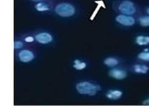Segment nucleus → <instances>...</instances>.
I'll list each match as a JSON object with an SVG mask.
<instances>
[{"label":"nucleus","instance_id":"423d86ee","mask_svg":"<svg viewBox=\"0 0 149 110\" xmlns=\"http://www.w3.org/2000/svg\"><path fill=\"white\" fill-rule=\"evenodd\" d=\"M116 21L119 23H120L122 25H125V26H132L135 23L134 19L132 16H126V15H119L116 17Z\"/></svg>","mask_w":149,"mask_h":110},{"label":"nucleus","instance_id":"aec40b11","mask_svg":"<svg viewBox=\"0 0 149 110\" xmlns=\"http://www.w3.org/2000/svg\"><path fill=\"white\" fill-rule=\"evenodd\" d=\"M31 1H33V2H43V1H45V0H31Z\"/></svg>","mask_w":149,"mask_h":110},{"label":"nucleus","instance_id":"6ab92c4d","mask_svg":"<svg viewBox=\"0 0 149 110\" xmlns=\"http://www.w3.org/2000/svg\"><path fill=\"white\" fill-rule=\"evenodd\" d=\"M142 104H143V105H149V98L148 99H147V100H145V101L143 102Z\"/></svg>","mask_w":149,"mask_h":110},{"label":"nucleus","instance_id":"a211bd4d","mask_svg":"<svg viewBox=\"0 0 149 110\" xmlns=\"http://www.w3.org/2000/svg\"><path fill=\"white\" fill-rule=\"evenodd\" d=\"M24 41L27 42V43H32L34 41V37L33 36H27L24 38Z\"/></svg>","mask_w":149,"mask_h":110},{"label":"nucleus","instance_id":"7ed1b4c3","mask_svg":"<svg viewBox=\"0 0 149 110\" xmlns=\"http://www.w3.org/2000/svg\"><path fill=\"white\" fill-rule=\"evenodd\" d=\"M119 10L122 14H126V15H128V16L133 15L136 11V9H135V6H134V3L129 1V0L123 1L119 6Z\"/></svg>","mask_w":149,"mask_h":110},{"label":"nucleus","instance_id":"9d476101","mask_svg":"<svg viewBox=\"0 0 149 110\" xmlns=\"http://www.w3.org/2000/svg\"><path fill=\"white\" fill-rule=\"evenodd\" d=\"M149 68L145 65H135L134 67V70L136 73H141V74H146L148 71Z\"/></svg>","mask_w":149,"mask_h":110},{"label":"nucleus","instance_id":"f8f14e48","mask_svg":"<svg viewBox=\"0 0 149 110\" xmlns=\"http://www.w3.org/2000/svg\"><path fill=\"white\" fill-rule=\"evenodd\" d=\"M104 63L108 66V67H114L115 65H117L119 63L118 60L115 59V58H113V57H108L107 59H105L104 61Z\"/></svg>","mask_w":149,"mask_h":110},{"label":"nucleus","instance_id":"2eb2a0df","mask_svg":"<svg viewBox=\"0 0 149 110\" xmlns=\"http://www.w3.org/2000/svg\"><path fill=\"white\" fill-rule=\"evenodd\" d=\"M140 24L143 27H148L149 26V16H142L139 19Z\"/></svg>","mask_w":149,"mask_h":110},{"label":"nucleus","instance_id":"0eeeda50","mask_svg":"<svg viewBox=\"0 0 149 110\" xmlns=\"http://www.w3.org/2000/svg\"><path fill=\"white\" fill-rule=\"evenodd\" d=\"M109 76L114 79L122 80V79H125L127 77V72L124 70H121V69H111L109 71Z\"/></svg>","mask_w":149,"mask_h":110},{"label":"nucleus","instance_id":"f3484780","mask_svg":"<svg viewBox=\"0 0 149 110\" xmlns=\"http://www.w3.org/2000/svg\"><path fill=\"white\" fill-rule=\"evenodd\" d=\"M24 46V43L20 41H15L14 43H13V47L15 50H18V49H21L22 47Z\"/></svg>","mask_w":149,"mask_h":110},{"label":"nucleus","instance_id":"1a4fd4ad","mask_svg":"<svg viewBox=\"0 0 149 110\" xmlns=\"http://www.w3.org/2000/svg\"><path fill=\"white\" fill-rule=\"evenodd\" d=\"M35 8H36V10H37L38 11H41V12H43V11H47V10H50L49 5L46 4V3H43V2L38 3L35 5Z\"/></svg>","mask_w":149,"mask_h":110},{"label":"nucleus","instance_id":"39448f33","mask_svg":"<svg viewBox=\"0 0 149 110\" xmlns=\"http://www.w3.org/2000/svg\"><path fill=\"white\" fill-rule=\"evenodd\" d=\"M35 56L32 51L28 50H23L18 53V58L22 63H29L34 59Z\"/></svg>","mask_w":149,"mask_h":110},{"label":"nucleus","instance_id":"f257e3e1","mask_svg":"<svg viewBox=\"0 0 149 110\" xmlns=\"http://www.w3.org/2000/svg\"><path fill=\"white\" fill-rule=\"evenodd\" d=\"M76 89L81 95H88L92 96L96 95V93L100 90V87L89 82H81L76 85Z\"/></svg>","mask_w":149,"mask_h":110},{"label":"nucleus","instance_id":"6e6552de","mask_svg":"<svg viewBox=\"0 0 149 110\" xmlns=\"http://www.w3.org/2000/svg\"><path fill=\"white\" fill-rule=\"evenodd\" d=\"M107 96L109 99L113 100H118L122 96V92L120 90H109L107 94Z\"/></svg>","mask_w":149,"mask_h":110},{"label":"nucleus","instance_id":"412c9836","mask_svg":"<svg viewBox=\"0 0 149 110\" xmlns=\"http://www.w3.org/2000/svg\"><path fill=\"white\" fill-rule=\"evenodd\" d=\"M147 12H148V15H149V7H148V10H147Z\"/></svg>","mask_w":149,"mask_h":110},{"label":"nucleus","instance_id":"dca6fc26","mask_svg":"<svg viewBox=\"0 0 149 110\" xmlns=\"http://www.w3.org/2000/svg\"><path fill=\"white\" fill-rule=\"evenodd\" d=\"M138 58L144 60V61H149V53L148 52H141L138 55Z\"/></svg>","mask_w":149,"mask_h":110},{"label":"nucleus","instance_id":"ddd939ff","mask_svg":"<svg viewBox=\"0 0 149 110\" xmlns=\"http://www.w3.org/2000/svg\"><path fill=\"white\" fill-rule=\"evenodd\" d=\"M73 67H74V69H76L78 70H82V69H84L86 67V63L80 62L79 60H75Z\"/></svg>","mask_w":149,"mask_h":110},{"label":"nucleus","instance_id":"4468645a","mask_svg":"<svg viewBox=\"0 0 149 110\" xmlns=\"http://www.w3.org/2000/svg\"><path fill=\"white\" fill-rule=\"evenodd\" d=\"M96 3H98V6H97L96 10H95L93 11V16H91V20H93V19L95 17V16H96V14H97V12L99 11V10H100V7L106 8V6H105V4H104L103 1H96Z\"/></svg>","mask_w":149,"mask_h":110},{"label":"nucleus","instance_id":"9b49d317","mask_svg":"<svg viewBox=\"0 0 149 110\" xmlns=\"http://www.w3.org/2000/svg\"><path fill=\"white\" fill-rule=\"evenodd\" d=\"M136 43L139 45H147L149 43V36H139L136 38Z\"/></svg>","mask_w":149,"mask_h":110},{"label":"nucleus","instance_id":"20e7f679","mask_svg":"<svg viewBox=\"0 0 149 110\" xmlns=\"http://www.w3.org/2000/svg\"><path fill=\"white\" fill-rule=\"evenodd\" d=\"M34 39L38 43H39L41 44H47V43H51L53 38H52V36L50 33H48V32H41V33L37 34L35 36Z\"/></svg>","mask_w":149,"mask_h":110},{"label":"nucleus","instance_id":"f03ea898","mask_svg":"<svg viewBox=\"0 0 149 110\" xmlns=\"http://www.w3.org/2000/svg\"><path fill=\"white\" fill-rule=\"evenodd\" d=\"M55 12L62 17H70L75 14V8L72 4L68 3H60L56 5Z\"/></svg>","mask_w":149,"mask_h":110}]
</instances>
